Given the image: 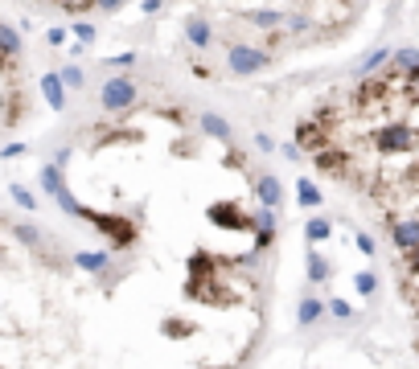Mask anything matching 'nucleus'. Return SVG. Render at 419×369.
<instances>
[{
	"label": "nucleus",
	"instance_id": "nucleus-3",
	"mask_svg": "<svg viewBox=\"0 0 419 369\" xmlns=\"http://www.w3.org/2000/svg\"><path fill=\"white\" fill-rule=\"evenodd\" d=\"M33 115V74L21 33L0 17V139L17 136Z\"/></svg>",
	"mask_w": 419,
	"mask_h": 369
},
{
	"label": "nucleus",
	"instance_id": "nucleus-2",
	"mask_svg": "<svg viewBox=\"0 0 419 369\" xmlns=\"http://www.w3.org/2000/svg\"><path fill=\"white\" fill-rule=\"evenodd\" d=\"M189 25L227 46L238 70H263L292 49L341 37L362 0H186Z\"/></svg>",
	"mask_w": 419,
	"mask_h": 369
},
{
	"label": "nucleus",
	"instance_id": "nucleus-4",
	"mask_svg": "<svg viewBox=\"0 0 419 369\" xmlns=\"http://www.w3.org/2000/svg\"><path fill=\"white\" fill-rule=\"evenodd\" d=\"M33 12H49V17H87V12H99V8H111L120 0H17Z\"/></svg>",
	"mask_w": 419,
	"mask_h": 369
},
{
	"label": "nucleus",
	"instance_id": "nucleus-1",
	"mask_svg": "<svg viewBox=\"0 0 419 369\" xmlns=\"http://www.w3.org/2000/svg\"><path fill=\"white\" fill-rule=\"evenodd\" d=\"M276 267L279 184L231 128L115 103L0 201V369H251Z\"/></svg>",
	"mask_w": 419,
	"mask_h": 369
}]
</instances>
